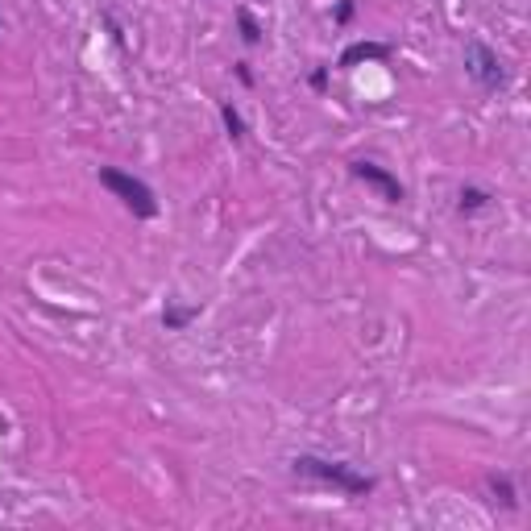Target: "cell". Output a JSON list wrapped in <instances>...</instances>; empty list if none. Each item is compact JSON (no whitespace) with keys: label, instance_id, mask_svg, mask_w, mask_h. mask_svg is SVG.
<instances>
[{"label":"cell","instance_id":"9","mask_svg":"<svg viewBox=\"0 0 531 531\" xmlns=\"http://www.w3.org/2000/svg\"><path fill=\"white\" fill-rule=\"evenodd\" d=\"M237 30H241V42L245 46H258L262 42V25L254 21V13H249V9H237Z\"/></svg>","mask_w":531,"mask_h":531},{"label":"cell","instance_id":"2","mask_svg":"<svg viewBox=\"0 0 531 531\" xmlns=\"http://www.w3.org/2000/svg\"><path fill=\"white\" fill-rule=\"evenodd\" d=\"M100 187L113 191L137 220H154L158 216V195H154V187L146 179L121 171V166H100Z\"/></svg>","mask_w":531,"mask_h":531},{"label":"cell","instance_id":"1","mask_svg":"<svg viewBox=\"0 0 531 531\" xmlns=\"http://www.w3.org/2000/svg\"><path fill=\"white\" fill-rule=\"evenodd\" d=\"M291 469H295V478L332 486V490H341V494H349V498H366V494H374V486H378L370 473H361L357 465H349V461H328V457H312V453H299V457L291 461Z\"/></svg>","mask_w":531,"mask_h":531},{"label":"cell","instance_id":"8","mask_svg":"<svg viewBox=\"0 0 531 531\" xmlns=\"http://www.w3.org/2000/svg\"><path fill=\"white\" fill-rule=\"evenodd\" d=\"M461 216H473V212H482V208H490V191H482V187H461Z\"/></svg>","mask_w":531,"mask_h":531},{"label":"cell","instance_id":"7","mask_svg":"<svg viewBox=\"0 0 531 531\" xmlns=\"http://www.w3.org/2000/svg\"><path fill=\"white\" fill-rule=\"evenodd\" d=\"M191 320H200V307H179V303H166L162 307V328L166 332H183Z\"/></svg>","mask_w":531,"mask_h":531},{"label":"cell","instance_id":"12","mask_svg":"<svg viewBox=\"0 0 531 531\" xmlns=\"http://www.w3.org/2000/svg\"><path fill=\"white\" fill-rule=\"evenodd\" d=\"M237 79L245 83V88H254V71H249V63H237Z\"/></svg>","mask_w":531,"mask_h":531},{"label":"cell","instance_id":"11","mask_svg":"<svg viewBox=\"0 0 531 531\" xmlns=\"http://www.w3.org/2000/svg\"><path fill=\"white\" fill-rule=\"evenodd\" d=\"M353 0H341V5H337V25H349V17H353Z\"/></svg>","mask_w":531,"mask_h":531},{"label":"cell","instance_id":"10","mask_svg":"<svg viewBox=\"0 0 531 531\" xmlns=\"http://www.w3.org/2000/svg\"><path fill=\"white\" fill-rule=\"evenodd\" d=\"M220 121H225V129H229L233 142H245V121H241V113H237V108H233L229 100L220 104Z\"/></svg>","mask_w":531,"mask_h":531},{"label":"cell","instance_id":"6","mask_svg":"<svg viewBox=\"0 0 531 531\" xmlns=\"http://www.w3.org/2000/svg\"><path fill=\"white\" fill-rule=\"evenodd\" d=\"M486 490L494 494L498 507H507V511H515V507H519V494H515L511 473H490V478H486Z\"/></svg>","mask_w":531,"mask_h":531},{"label":"cell","instance_id":"3","mask_svg":"<svg viewBox=\"0 0 531 531\" xmlns=\"http://www.w3.org/2000/svg\"><path fill=\"white\" fill-rule=\"evenodd\" d=\"M465 71H469V79L478 83L482 92H502L511 83L507 67H502V59H498V50L486 46L482 38H469L465 42Z\"/></svg>","mask_w":531,"mask_h":531},{"label":"cell","instance_id":"13","mask_svg":"<svg viewBox=\"0 0 531 531\" xmlns=\"http://www.w3.org/2000/svg\"><path fill=\"white\" fill-rule=\"evenodd\" d=\"M328 83V67H320V71H312V88H324Z\"/></svg>","mask_w":531,"mask_h":531},{"label":"cell","instance_id":"4","mask_svg":"<svg viewBox=\"0 0 531 531\" xmlns=\"http://www.w3.org/2000/svg\"><path fill=\"white\" fill-rule=\"evenodd\" d=\"M349 175H353L357 183L374 187L386 204H403V200H407V187H403L395 175H390L386 166H378V162H366V158H361V162H353V166H349Z\"/></svg>","mask_w":531,"mask_h":531},{"label":"cell","instance_id":"5","mask_svg":"<svg viewBox=\"0 0 531 531\" xmlns=\"http://www.w3.org/2000/svg\"><path fill=\"white\" fill-rule=\"evenodd\" d=\"M390 59H395V46H390V42H353V46L341 50L337 67L353 71L357 63H390Z\"/></svg>","mask_w":531,"mask_h":531}]
</instances>
